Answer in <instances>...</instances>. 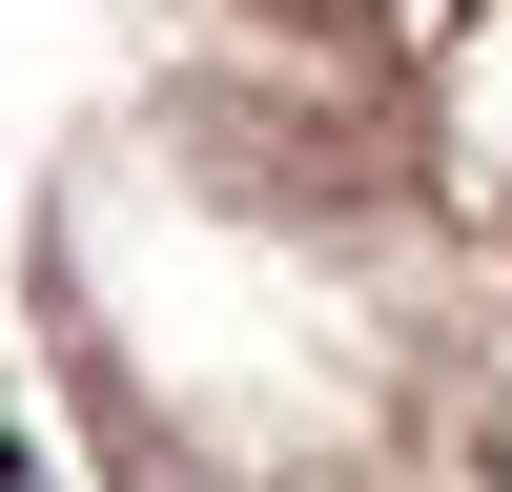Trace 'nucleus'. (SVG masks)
Wrapping results in <instances>:
<instances>
[{"instance_id":"nucleus-1","label":"nucleus","mask_w":512,"mask_h":492,"mask_svg":"<svg viewBox=\"0 0 512 492\" xmlns=\"http://www.w3.org/2000/svg\"><path fill=\"white\" fill-rule=\"evenodd\" d=\"M0 492H21V451H0Z\"/></svg>"}]
</instances>
